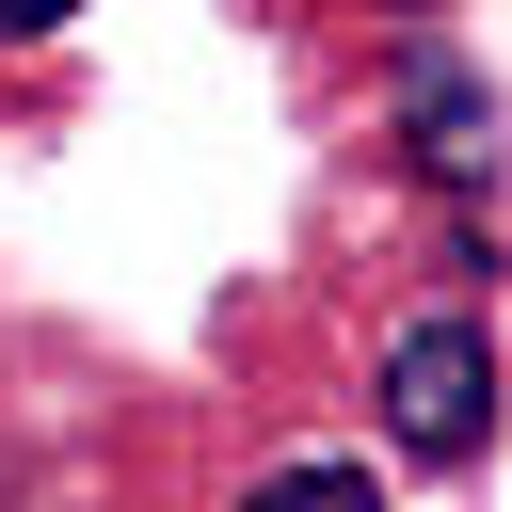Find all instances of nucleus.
Returning a JSON list of instances; mask_svg holds the SVG:
<instances>
[{
    "label": "nucleus",
    "mask_w": 512,
    "mask_h": 512,
    "mask_svg": "<svg viewBox=\"0 0 512 512\" xmlns=\"http://www.w3.org/2000/svg\"><path fill=\"white\" fill-rule=\"evenodd\" d=\"M400 16H448V0H400Z\"/></svg>",
    "instance_id": "nucleus-5"
},
{
    "label": "nucleus",
    "mask_w": 512,
    "mask_h": 512,
    "mask_svg": "<svg viewBox=\"0 0 512 512\" xmlns=\"http://www.w3.org/2000/svg\"><path fill=\"white\" fill-rule=\"evenodd\" d=\"M64 16H80V0H0V48H48Z\"/></svg>",
    "instance_id": "nucleus-4"
},
{
    "label": "nucleus",
    "mask_w": 512,
    "mask_h": 512,
    "mask_svg": "<svg viewBox=\"0 0 512 512\" xmlns=\"http://www.w3.org/2000/svg\"><path fill=\"white\" fill-rule=\"evenodd\" d=\"M400 128H416L432 176H496V96L464 64H400Z\"/></svg>",
    "instance_id": "nucleus-2"
},
{
    "label": "nucleus",
    "mask_w": 512,
    "mask_h": 512,
    "mask_svg": "<svg viewBox=\"0 0 512 512\" xmlns=\"http://www.w3.org/2000/svg\"><path fill=\"white\" fill-rule=\"evenodd\" d=\"M384 432L416 448V464H464L480 432H496V320H464V304H432V320H400L384 336Z\"/></svg>",
    "instance_id": "nucleus-1"
},
{
    "label": "nucleus",
    "mask_w": 512,
    "mask_h": 512,
    "mask_svg": "<svg viewBox=\"0 0 512 512\" xmlns=\"http://www.w3.org/2000/svg\"><path fill=\"white\" fill-rule=\"evenodd\" d=\"M240 512H384V480L368 464H272V480H240Z\"/></svg>",
    "instance_id": "nucleus-3"
}]
</instances>
